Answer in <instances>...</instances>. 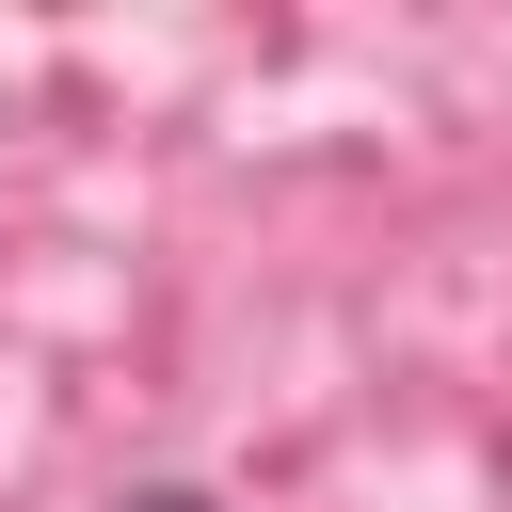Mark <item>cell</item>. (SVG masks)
<instances>
[{
	"label": "cell",
	"instance_id": "cell-1",
	"mask_svg": "<svg viewBox=\"0 0 512 512\" xmlns=\"http://www.w3.org/2000/svg\"><path fill=\"white\" fill-rule=\"evenodd\" d=\"M128 512H208V496H128Z\"/></svg>",
	"mask_w": 512,
	"mask_h": 512
}]
</instances>
